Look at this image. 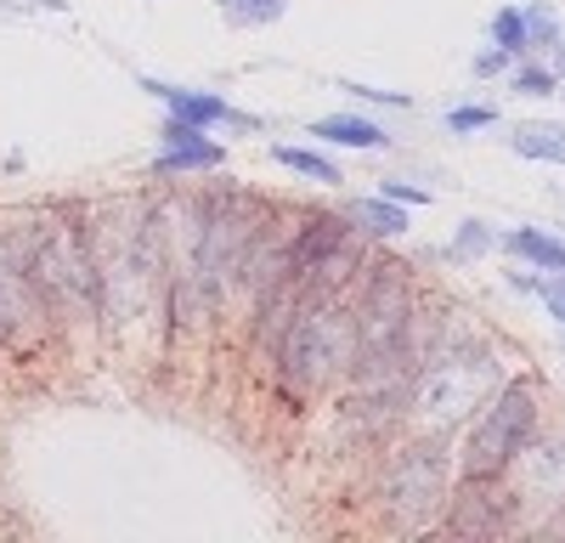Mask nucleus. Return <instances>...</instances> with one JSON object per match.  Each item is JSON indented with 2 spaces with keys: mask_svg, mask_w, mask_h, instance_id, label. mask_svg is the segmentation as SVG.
I'll return each mask as SVG.
<instances>
[{
  "mask_svg": "<svg viewBox=\"0 0 565 543\" xmlns=\"http://www.w3.org/2000/svg\"><path fill=\"white\" fill-rule=\"evenodd\" d=\"M18 249L52 323H90L103 311V272H97V249H90V226L52 210L18 238Z\"/></svg>",
  "mask_w": 565,
  "mask_h": 543,
  "instance_id": "1",
  "label": "nucleus"
},
{
  "mask_svg": "<svg viewBox=\"0 0 565 543\" xmlns=\"http://www.w3.org/2000/svg\"><path fill=\"white\" fill-rule=\"evenodd\" d=\"M351 351H356V329L340 311V295H306L277 340V374L289 391L311 396L345 369Z\"/></svg>",
  "mask_w": 565,
  "mask_h": 543,
  "instance_id": "2",
  "label": "nucleus"
},
{
  "mask_svg": "<svg viewBox=\"0 0 565 543\" xmlns=\"http://www.w3.org/2000/svg\"><path fill=\"white\" fill-rule=\"evenodd\" d=\"M503 369L492 351H441L430 356L424 369L413 374V391H407V407L424 419V425H458L469 414H481V402L498 391Z\"/></svg>",
  "mask_w": 565,
  "mask_h": 543,
  "instance_id": "3",
  "label": "nucleus"
},
{
  "mask_svg": "<svg viewBox=\"0 0 565 543\" xmlns=\"http://www.w3.org/2000/svg\"><path fill=\"white\" fill-rule=\"evenodd\" d=\"M537 430V385L532 380H509L498 385V396L481 402V419L469 430V453H463V476H498L514 465Z\"/></svg>",
  "mask_w": 565,
  "mask_h": 543,
  "instance_id": "4",
  "label": "nucleus"
},
{
  "mask_svg": "<svg viewBox=\"0 0 565 543\" xmlns=\"http://www.w3.org/2000/svg\"><path fill=\"white\" fill-rule=\"evenodd\" d=\"M447 498V459L430 441H407L396 447L385 470H380V510L391 515V526H424Z\"/></svg>",
  "mask_w": 565,
  "mask_h": 543,
  "instance_id": "5",
  "label": "nucleus"
},
{
  "mask_svg": "<svg viewBox=\"0 0 565 543\" xmlns=\"http://www.w3.org/2000/svg\"><path fill=\"white\" fill-rule=\"evenodd\" d=\"M45 329H52V317H45V300L23 266V249L18 238L0 233V345H34L45 340Z\"/></svg>",
  "mask_w": 565,
  "mask_h": 543,
  "instance_id": "6",
  "label": "nucleus"
},
{
  "mask_svg": "<svg viewBox=\"0 0 565 543\" xmlns=\"http://www.w3.org/2000/svg\"><path fill=\"white\" fill-rule=\"evenodd\" d=\"M221 164H226V148L210 142L199 125H181V119L164 125V148L153 159L159 175H199V170H221Z\"/></svg>",
  "mask_w": 565,
  "mask_h": 543,
  "instance_id": "7",
  "label": "nucleus"
},
{
  "mask_svg": "<svg viewBox=\"0 0 565 543\" xmlns=\"http://www.w3.org/2000/svg\"><path fill=\"white\" fill-rule=\"evenodd\" d=\"M148 91H153V97H164L170 119H181V125H199V130H210V125H244V130H255V119H249V114H238L232 103L210 97V91H186V85H159V79H148Z\"/></svg>",
  "mask_w": 565,
  "mask_h": 543,
  "instance_id": "8",
  "label": "nucleus"
},
{
  "mask_svg": "<svg viewBox=\"0 0 565 543\" xmlns=\"http://www.w3.org/2000/svg\"><path fill=\"white\" fill-rule=\"evenodd\" d=\"M521 465V498H548V504H565V441H526L514 453Z\"/></svg>",
  "mask_w": 565,
  "mask_h": 543,
  "instance_id": "9",
  "label": "nucleus"
},
{
  "mask_svg": "<svg viewBox=\"0 0 565 543\" xmlns=\"http://www.w3.org/2000/svg\"><path fill=\"white\" fill-rule=\"evenodd\" d=\"M311 136L340 142V148H391V136L362 114H322V119H311Z\"/></svg>",
  "mask_w": 565,
  "mask_h": 543,
  "instance_id": "10",
  "label": "nucleus"
},
{
  "mask_svg": "<svg viewBox=\"0 0 565 543\" xmlns=\"http://www.w3.org/2000/svg\"><path fill=\"white\" fill-rule=\"evenodd\" d=\"M509 249L521 255V260H532V266H543V272H565V238L537 233V226H514Z\"/></svg>",
  "mask_w": 565,
  "mask_h": 543,
  "instance_id": "11",
  "label": "nucleus"
},
{
  "mask_svg": "<svg viewBox=\"0 0 565 543\" xmlns=\"http://www.w3.org/2000/svg\"><path fill=\"white\" fill-rule=\"evenodd\" d=\"M509 148L521 159H543V164H565V125H521L509 136Z\"/></svg>",
  "mask_w": 565,
  "mask_h": 543,
  "instance_id": "12",
  "label": "nucleus"
},
{
  "mask_svg": "<svg viewBox=\"0 0 565 543\" xmlns=\"http://www.w3.org/2000/svg\"><path fill=\"white\" fill-rule=\"evenodd\" d=\"M271 159H277L282 170H295V175L317 181V188H340V181H345L334 159H322V153H311V148H271Z\"/></svg>",
  "mask_w": 565,
  "mask_h": 543,
  "instance_id": "13",
  "label": "nucleus"
},
{
  "mask_svg": "<svg viewBox=\"0 0 565 543\" xmlns=\"http://www.w3.org/2000/svg\"><path fill=\"white\" fill-rule=\"evenodd\" d=\"M351 221H362L367 233H380V238H396V233H407V215H402V204L396 199H356L351 204Z\"/></svg>",
  "mask_w": 565,
  "mask_h": 543,
  "instance_id": "14",
  "label": "nucleus"
},
{
  "mask_svg": "<svg viewBox=\"0 0 565 543\" xmlns=\"http://www.w3.org/2000/svg\"><path fill=\"white\" fill-rule=\"evenodd\" d=\"M521 23H526V52H554L559 45V12L548 7V0L521 7Z\"/></svg>",
  "mask_w": 565,
  "mask_h": 543,
  "instance_id": "15",
  "label": "nucleus"
},
{
  "mask_svg": "<svg viewBox=\"0 0 565 543\" xmlns=\"http://www.w3.org/2000/svg\"><path fill=\"white\" fill-rule=\"evenodd\" d=\"M289 12V0H221V18L232 29H260V23H277Z\"/></svg>",
  "mask_w": 565,
  "mask_h": 543,
  "instance_id": "16",
  "label": "nucleus"
},
{
  "mask_svg": "<svg viewBox=\"0 0 565 543\" xmlns=\"http://www.w3.org/2000/svg\"><path fill=\"white\" fill-rule=\"evenodd\" d=\"M492 40L503 45V52H526V23H521V7H503L492 18Z\"/></svg>",
  "mask_w": 565,
  "mask_h": 543,
  "instance_id": "17",
  "label": "nucleus"
},
{
  "mask_svg": "<svg viewBox=\"0 0 565 543\" xmlns=\"http://www.w3.org/2000/svg\"><path fill=\"white\" fill-rule=\"evenodd\" d=\"M554 85H559V74H554V68H543V63L514 68V91H521V97H548Z\"/></svg>",
  "mask_w": 565,
  "mask_h": 543,
  "instance_id": "18",
  "label": "nucleus"
},
{
  "mask_svg": "<svg viewBox=\"0 0 565 543\" xmlns=\"http://www.w3.org/2000/svg\"><path fill=\"white\" fill-rule=\"evenodd\" d=\"M487 244H492L487 226H481V221H463V226H458V244H452V260H476Z\"/></svg>",
  "mask_w": 565,
  "mask_h": 543,
  "instance_id": "19",
  "label": "nucleus"
},
{
  "mask_svg": "<svg viewBox=\"0 0 565 543\" xmlns=\"http://www.w3.org/2000/svg\"><path fill=\"white\" fill-rule=\"evenodd\" d=\"M498 125V108H452L447 114V130H487Z\"/></svg>",
  "mask_w": 565,
  "mask_h": 543,
  "instance_id": "20",
  "label": "nucleus"
},
{
  "mask_svg": "<svg viewBox=\"0 0 565 543\" xmlns=\"http://www.w3.org/2000/svg\"><path fill=\"white\" fill-rule=\"evenodd\" d=\"M537 300H543V306L559 317V323H565V272H554V278H543V284H537Z\"/></svg>",
  "mask_w": 565,
  "mask_h": 543,
  "instance_id": "21",
  "label": "nucleus"
},
{
  "mask_svg": "<svg viewBox=\"0 0 565 543\" xmlns=\"http://www.w3.org/2000/svg\"><path fill=\"white\" fill-rule=\"evenodd\" d=\"M351 97L362 103H385V108H413V97H402V91H380V85H345Z\"/></svg>",
  "mask_w": 565,
  "mask_h": 543,
  "instance_id": "22",
  "label": "nucleus"
},
{
  "mask_svg": "<svg viewBox=\"0 0 565 543\" xmlns=\"http://www.w3.org/2000/svg\"><path fill=\"white\" fill-rule=\"evenodd\" d=\"M509 63H514V52L492 45V52H481V57H476V74H481V79H492V74H509Z\"/></svg>",
  "mask_w": 565,
  "mask_h": 543,
  "instance_id": "23",
  "label": "nucleus"
},
{
  "mask_svg": "<svg viewBox=\"0 0 565 543\" xmlns=\"http://www.w3.org/2000/svg\"><path fill=\"white\" fill-rule=\"evenodd\" d=\"M380 193H385V199H396V204H407V210H418V204H430V193H424V188H407V181H385Z\"/></svg>",
  "mask_w": 565,
  "mask_h": 543,
  "instance_id": "24",
  "label": "nucleus"
},
{
  "mask_svg": "<svg viewBox=\"0 0 565 543\" xmlns=\"http://www.w3.org/2000/svg\"><path fill=\"white\" fill-rule=\"evenodd\" d=\"M548 57H554L548 68H554V74H565V45H554V52H548Z\"/></svg>",
  "mask_w": 565,
  "mask_h": 543,
  "instance_id": "25",
  "label": "nucleus"
},
{
  "mask_svg": "<svg viewBox=\"0 0 565 543\" xmlns=\"http://www.w3.org/2000/svg\"><path fill=\"white\" fill-rule=\"evenodd\" d=\"M559 340H565V323H559Z\"/></svg>",
  "mask_w": 565,
  "mask_h": 543,
  "instance_id": "26",
  "label": "nucleus"
}]
</instances>
